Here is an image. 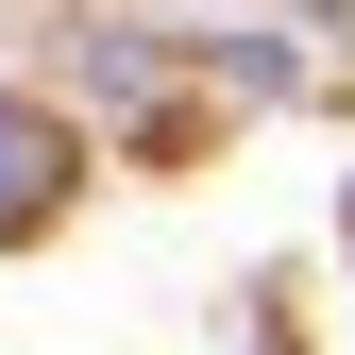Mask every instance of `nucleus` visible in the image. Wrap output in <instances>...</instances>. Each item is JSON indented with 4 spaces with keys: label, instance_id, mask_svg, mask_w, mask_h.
<instances>
[{
    "label": "nucleus",
    "instance_id": "1",
    "mask_svg": "<svg viewBox=\"0 0 355 355\" xmlns=\"http://www.w3.org/2000/svg\"><path fill=\"white\" fill-rule=\"evenodd\" d=\"M34 187H51V136H34V119H0V220H34Z\"/></svg>",
    "mask_w": 355,
    "mask_h": 355
}]
</instances>
